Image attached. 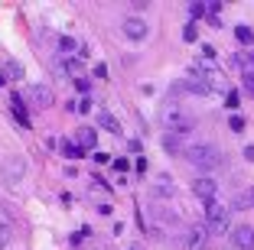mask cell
<instances>
[{"instance_id":"obj_1","label":"cell","mask_w":254,"mask_h":250,"mask_svg":"<svg viewBox=\"0 0 254 250\" xmlns=\"http://www.w3.org/2000/svg\"><path fill=\"white\" fill-rule=\"evenodd\" d=\"M160 127H166L170 133H189L195 127V117L180 101H166L163 107H160Z\"/></svg>"},{"instance_id":"obj_2","label":"cell","mask_w":254,"mask_h":250,"mask_svg":"<svg viewBox=\"0 0 254 250\" xmlns=\"http://www.w3.org/2000/svg\"><path fill=\"white\" fill-rule=\"evenodd\" d=\"M183 156H186L189 166H195V169H218L225 162V156L218 153V147H212V143H195V147H186L183 150Z\"/></svg>"},{"instance_id":"obj_3","label":"cell","mask_w":254,"mask_h":250,"mask_svg":"<svg viewBox=\"0 0 254 250\" xmlns=\"http://www.w3.org/2000/svg\"><path fill=\"white\" fill-rule=\"evenodd\" d=\"M23 172H26V162H23L20 156H10V159H3V166H0V179H3L10 189L23 179Z\"/></svg>"},{"instance_id":"obj_4","label":"cell","mask_w":254,"mask_h":250,"mask_svg":"<svg viewBox=\"0 0 254 250\" xmlns=\"http://www.w3.org/2000/svg\"><path fill=\"white\" fill-rule=\"evenodd\" d=\"M205 241H209V228L205 224H192L183 234V247L186 250H205Z\"/></svg>"},{"instance_id":"obj_5","label":"cell","mask_w":254,"mask_h":250,"mask_svg":"<svg viewBox=\"0 0 254 250\" xmlns=\"http://www.w3.org/2000/svg\"><path fill=\"white\" fill-rule=\"evenodd\" d=\"M121 30H124V36L127 39H147V33H150V23L143 20V16H124V23H121Z\"/></svg>"},{"instance_id":"obj_6","label":"cell","mask_w":254,"mask_h":250,"mask_svg":"<svg viewBox=\"0 0 254 250\" xmlns=\"http://www.w3.org/2000/svg\"><path fill=\"white\" fill-rule=\"evenodd\" d=\"M228 237H232V244L238 250H254V228L251 224H235V228L228 231Z\"/></svg>"},{"instance_id":"obj_7","label":"cell","mask_w":254,"mask_h":250,"mask_svg":"<svg viewBox=\"0 0 254 250\" xmlns=\"http://www.w3.org/2000/svg\"><path fill=\"white\" fill-rule=\"evenodd\" d=\"M26 101H30L33 107L46 110L49 104H53V91H49V85H30V91H26Z\"/></svg>"},{"instance_id":"obj_8","label":"cell","mask_w":254,"mask_h":250,"mask_svg":"<svg viewBox=\"0 0 254 250\" xmlns=\"http://www.w3.org/2000/svg\"><path fill=\"white\" fill-rule=\"evenodd\" d=\"M176 88H180V91H189V95H209L215 85H212V81H205V78H199V75H189V78L180 81Z\"/></svg>"},{"instance_id":"obj_9","label":"cell","mask_w":254,"mask_h":250,"mask_svg":"<svg viewBox=\"0 0 254 250\" xmlns=\"http://www.w3.org/2000/svg\"><path fill=\"white\" fill-rule=\"evenodd\" d=\"M192 192L199 195L202 201H209V199H215L218 182H215V179H209V176H199V179H192Z\"/></svg>"},{"instance_id":"obj_10","label":"cell","mask_w":254,"mask_h":250,"mask_svg":"<svg viewBox=\"0 0 254 250\" xmlns=\"http://www.w3.org/2000/svg\"><path fill=\"white\" fill-rule=\"evenodd\" d=\"M95 130H91V127H78V133H75V147L82 150V153H91V150H95Z\"/></svg>"},{"instance_id":"obj_11","label":"cell","mask_w":254,"mask_h":250,"mask_svg":"<svg viewBox=\"0 0 254 250\" xmlns=\"http://www.w3.org/2000/svg\"><path fill=\"white\" fill-rule=\"evenodd\" d=\"M98 124L105 127L108 133H114V137H121V133H124V127L118 124V117H114L111 110H98Z\"/></svg>"},{"instance_id":"obj_12","label":"cell","mask_w":254,"mask_h":250,"mask_svg":"<svg viewBox=\"0 0 254 250\" xmlns=\"http://www.w3.org/2000/svg\"><path fill=\"white\" fill-rule=\"evenodd\" d=\"M10 104H13V117H16V124H20L23 130H30V114H26V107H23V98H20V95H10Z\"/></svg>"},{"instance_id":"obj_13","label":"cell","mask_w":254,"mask_h":250,"mask_svg":"<svg viewBox=\"0 0 254 250\" xmlns=\"http://www.w3.org/2000/svg\"><path fill=\"white\" fill-rule=\"evenodd\" d=\"M202 211H205V221H215V218H225L228 208H225L218 199H209V201H202Z\"/></svg>"},{"instance_id":"obj_14","label":"cell","mask_w":254,"mask_h":250,"mask_svg":"<svg viewBox=\"0 0 254 250\" xmlns=\"http://www.w3.org/2000/svg\"><path fill=\"white\" fill-rule=\"evenodd\" d=\"M205 228H209V234H228V214L225 218H215V221H205Z\"/></svg>"},{"instance_id":"obj_15","label":"cell","mask_w":254,"mask_h":250,"mask_svg":"<svg viewBox=\"0 0 254 250\" xmlns=\"http://www.w3.org/2000/svg\"><path fill=\"white\" fill-rule=\"evenodd\" d=\"M62 156H65V159H82V150H78V147H75V143L72 140H62Z\"/></svg>"},{"instance_id":"obj_16","label":"cell","mask_w":254,"mask_h":250,"mask_svg":"<svg viewBox=\"0 0 254 250\" xmlns=\"http://www.w3.org/2000/svg\"><path fill=\"white\" fill-rule=\"evenodd\" d=\"M235 39H238L241 46H251L254 43V33L248 30V26H235Z\"/></svg>"},{"instance_id":"obj_17","label":"cell","mask_w":254,"mask_h":250,"mask_svg":"<svg viewBox=\"0 0 254 250\" xmlns=\"http://www.w3.org/2000/svg\"><path fill=\"white\" fill-rule=\"evenodd\" d=\"M3 75H7V81L10 78H23V65H20V62H7V65H3Z\"/></svg>"},{"instance_id":"obj_18","label":"cell","mask_w":254,"mask_h":250,"mask_svg":"<svg viewBox=\"0 0 254 250\" xmlns=\"http://www.w3.org/2000/svg\"><path fill=\"white\" fill-rule=\"evenodd\" d=\"M10 241H13V231H10V224H7V221H0V250L7 247Z\"/></svg>"},{"instance_id":"obj_19","label":"cell","mask_w":254,"mask_h":250,"mask_svg":"<svg viewBox=\"0 0 254 250\" xmlns=\"http://www.w3.org/2000/svg\"><path fill=\"white\" fill-rule=\"evenodd\" d=\"M163 147L170 150V153H183V140H176V133H170V137H166Z\"/></svg>"},{"instance_id":"obj_20","label":"cell","mask_w":254,"mask_h":250,"mask_svg":"<svg viewBox=\"0 0 254 250\" xmlns=\"http://www.w3.org/2000/svg\"><path fill=\"white\" fill-rule=\"evenodd\" d=\"M228 127H232V133H245V117H241V114H232V120H228Z\"/></svg>"},{"instance_id":"obj_21","label":"cell","mask_w":254,"mask_h":250,"mask_svg":"<svg viewBox=\"0 0 254 250\" xmlns=\"http://www.w3.org/2000/svg\"><path fill=\"white\" fill-rule=\"evenodd\" d=\"M241 85H245V91L254 98V72H245V75H241Z\"/></svg>"},{"instance_id":"obj_22","label":"cell","mask_w":254,"mask_h":250,"mask_svg":"<svg viewBox=\"0 0 254 250\" xmlns=\"http://www.w3.org/2000/svg\"><path fill=\"white\" fill-rule=\"evenodd\" d=\"M225 104H228V110H238V91H228V95H225Z\"/></svg>"},{"instance_id":"obj_23","label":"cell","mask_w":254,"mask_h":250,"mask_svg":"<svg viewBox=\"0 0 254 250\" xmlns=\"http://www.w3.org/2000/svg\"><path fill=\"white\" fill-rule=\"evenodd\" d=\"M195 36H199V30H195L192 23H189L186 30H183V39H186V43H195Z\"/></svg>"},{"instance_id":"obj_24","label":"cell","mask_w":254,"mask_h":250,"mask_svg":"<svg viewBox=\"0 0 254 250\" xmlns=\"http://www.w3.org/2000/svg\"><path fill=\"white\" fill-rule=\"evenodd\" d=\"M59 49H62V52H72V49H78V46H75V39L62 36V39H59Z\"/></svg>"},{"instance_id":"obj_25","label":"cell","mask_w":254,"mask_h":250,"mask_svg":"<svg viewBox=\"0 0 254 250\" xmlns=\"http://www.w3.org/2000/svg\"><path fill=\"white\" fill-rule=\"evenodd\" d=\"M189 13H192V20L205 16V3H192V7H189Z\"/></svg>"},{"instance_id":"obj_26","label":"cell","mask_w":254,"mask_h":250,"mask_svg":"<svg viewBox=\"0 0 254 250\" xmlns=\"http://www.w3.org/2000/svg\"><path fill=\"white\" fill-rule=\"evenodd\" d=\"M232 208H238V211H245V208H248V199H245V195H238V199H235V205Z\"/></svg>"},{"instance_id":"obj_27","label":"cell","mask_w":254,"mask_h":250,"mask_svg":"<svg viewBox=\"0 0 254 250\" xmlns=\"http://www.w3.org/2000/svg\"><path fill=\"white\" fill-rule=\"evenodd\" d=\"M78 110H82V114H88V110H91V101H88V98H82V101H78Z\"/></svg>"},{"instance_id":"obj_28","label":"cell","mask_w":254,"mask_h":250,"mask_svg":"<svg viewBox=\"0 0 254 250\" xmlns=\"http://www.w3.org/2000/svg\"><path fill=\"white\" fill-rule=\"evenodd\" d=\"M114 169H118V172H127V159H114Z\"/></svg>"},{"instance_id":"obj_29","label":"cell","mask_w":254,"mask_h":250,"mask_svg":"<svg viewBox=\"0 0 254 250\" xmlns=\"http://www.w3.org/2000/svg\"><path fill=\"white\" fill-rule=\"evenodd\" d=\"M245 159H248V162H254V143H251V147H245Z\"/></svg>"},{"instance_id":"obj_30","label":"cell","mask_w":254,"mask_h":250,"mask_svg":"<svg viewBox=\"0 0 254 250\" xmlns=\"http://www.w3.org/2000/svg\"><path fill=\"white\" fill-rule=\"evenodd\" d=\"M3 85H7V75H3V72H0V88H3Z\"/></svg>"},{"instance_id":"obj_31","label":"cell","mask_w":254,"mask_h":250,"mask_svg":"<svg viewBox=\"0 0 254 250\" xmlns=\"http://www.w3.org/2000/svg\"><path fill=\"white\" fill-rule=\"evenodd\" d=\"M248 199H251V201H254V189H251V195H248Z\"/></svg>"}]
</instances>
